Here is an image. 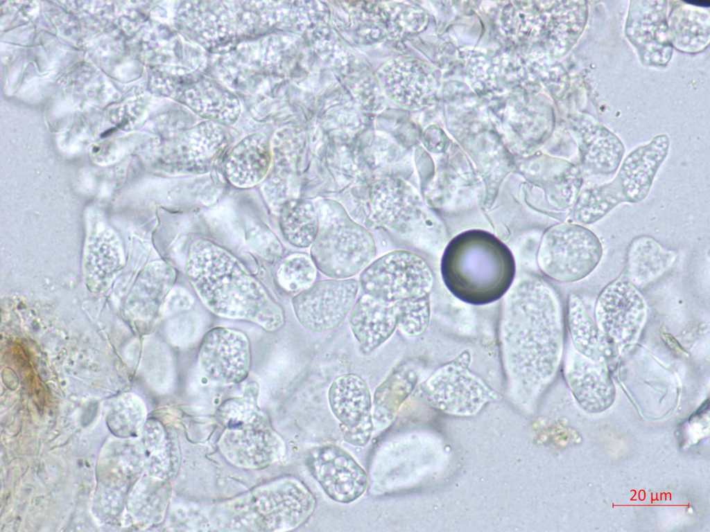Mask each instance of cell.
<instances>
[{
  "instance_id": "1",
  "label": "cell",
  "mask_w": 710,
  "mask_h": 532,
  "mask_svg": "<svg viewBox=\"0 0 710 532\" xmlns=\"http://www.w3.org/2000/svg\"><path fill=\"white\" fill-rule=\"evenodd\" d=\"M508 292L500 327L504 366L512 382L537 391L561 357V310L553 290L542 279L523 278Z\"/></svg>"
},
{
  "instance_id": "2",
  "label": "cell",
  "mask_w": 710,
  "mask_h": 532,
  "mask_svg": "<svg viewBox=\"0 0 710 532\" xmlns=\"http://www.w3.org/2000/svg\"><path fill=\"white\" fill-rule=\"evenodd\" d=\"M188 282L214 314L249 321L268 331L284 323L282 308L228 251L207 240L190 246L185 265Z\"/></svg>"
},
{
  "instance_id": "3",
  "label": "cell",
  "mask_w": 710,
  "mask_h": 532,
  "mask_svg": "<svg viewBox=\"0 0 710 532\" xmlns=\"http://www.w3.org/2000/svg\"><path fill=\"white\" fill-rule=\"evenodd\" d=\"M511 252L492 235L471 231L454 238L441 264L444 283L459 299L485 305L505 295L514 276Z\"/></svg>"
},
{
  "instance_id": "4",
  "label": "cell",
  "mask_w": 710,
  "mask_h": 532,
  "mask_svg": "<svg viewBox=\"0 0 710 532\" xmlns=\"http://www.w3.org/2000/svg\"><path fill=\"white\" fill-rule=\"evenodd\" d=\"M603 248L599 238L584 225L564 222L544 234L538 264L550 278L566 283L580 281L599 264Z\"/></svg>"
},
{
  "instance_id": "5",
  "label": "cell",
  "mask_w": 710,
  "mask_h": 532,
  "mask_svg": "<svg viewBox=\"0 0 710 532\" xmlns=\"http://www.w3.org/2000/svg\"><path fill=\"white\" fill-rule=\"evenodd\" d=\"M358 283L365 294L393 303L430 295L433 276L422 257L407 251H395L367 266Z\"/></svg>"
},
{
  "instance_id": "6",
  "label": "cell",
  "mask_w": 710,
  "mask_h": 532,
  "mask_svg": "<svg viewBox=\"0 0 710 532\" xmlns=\"http://www.w3.org/2000/svg\"><path fill=\"white\" fill-rule=\"evenodd\" d=\"M470 360L469 353L462 352L416 387L412 398L457 414L480 409L495 393L469 370Z\"/></svg>"
},
{
  "instance_id": "7",
  "label": "cell",
  "mask_w": 710,
  "mask_h": 532,
  "mask_svg": "<svg viewBox=\"0 0 710 532\" xmlns=\"http://www.w3.org/2000/svg\"><path fill=\"white\" fill-rule=\"evenodd\" d=\"M374 254L372 239L360 227L333 220L321 228L311 250L315 267L332 279L356 275L368 266Z\"/></svg>"
},
{
  "instance_id": "8",
  "label": "cell",
  "mask_w": 710,
  "mask_h": 532,
  "mask_svg": "<svg viewBox=\"0 0 710 532\" xmlns=\"http://www.w3.org/2000/svg\"><path fill=\"white\" fill-rule=\"evenodd\" d=\"M640 294L623 273L607 285L598 298V326L619 351L630 348L643 328L646 307Z\"/></svg>"
},
{
  "instance_id": "9",
  "label": "cell",
  "mask_w": 710,
  "mask_h": 532,
  "mask_svg": "<svg viewBox=\"0 0 710 532\" xmlns=\"http://www.w3.org/2000/svg\"><path fill=\"white\" fill-rule=\"evenodd\" d=\"M359 283L353 278L313 283L291 300L296 319L306 330L324 332L338 328L354 306Z\"/></svg>"
},
{
  "instance_id": "10",
  "label": "cell",
  "mask_w": 710,
  "mask_h": 532,
  "mask_svg": "<svg viewBox=\"0 0 710 532\" xmlns=\"http://www.w3.org/2000/svg\"><path fill=\"white\" fill-rule=\"evenodd\" d=\"M306 464L309 473L332 500L349 504L360 498L368 486L363 467L344 448L326 444L308 452Z\"/></svg>"
},
{
  "instance_id": "11",
  "label": "cell",
  "mask_w": 710,
  "mask_h": 532,
  "mask_svg": "<svg viewBox=\"0 0 710 532\" xmlns=\"http://www.w3.org/2000/svg\"><path fill=\"white\" fill-rule=\"evenodd\" d=\"M328 402L344 441L353 446L365 445L374 429L372 399L366 382L354 373L338 376L329 388Z\"/></svg>"
},
{
  "instance_id": "12",
  "label": "cell",
  "mask_w": 710,
  "mask_h": 532,
  "mask_svg": "<svg viewBox=\"0 0 710 532\" xmlns=\"http://www.w3.org/2000/svg\"><path fill=\"white\" fill-rule=\"evenodd\" d=\"M666 1H631L625 35L646 66H665L673 54Z\"/></svg>"
},
{
  "instance_id": "13",
  "label": "cell",
  "mask_w": 710,
  "mask_h": 532,
  "mask_svg": "<svg viewBox=\"0 0 710 532\" xmlns=\"http://www.w3.org/2000/svg\"><path fill=\"white\" fill-rule=\"evenodd\" d=\"M198 360L203 373L213 381L223 384L243 381L251 361L248 338L238 330L214 328L202 338Z\"/></svg>"
},
{
  "instance_id": "14",
  "label": "cell",
  "mask_w": 710,
  "mask_h": 532,
  "mask_svg": "<svg viewBox=\"0 0 710 532\" xmlns=\"http://www.w3.org/2000/svg\"><path fill=\"white\" fill-rule=\"evenodd\" d=\"M669 148L668 136L659 134L632 150L622 160L616 177L611 181L622 204H638L646 200Z\"/></svg>"
},
{
  "instance_id": "15",
  "label": "cell",
  "mask_w": 710,
  "mask_h": 532,
  "mask_svg": "<svg viewBox=\"0 0 710 532\" xmlns=\"http://www.w3.org/2000/svg\"><path fill=\"white\" fill-rule=\"evenodd\" d=\"M571 130L585 171L595 175H609L618 170L625 148L614 133L594 119L583 115L573 120Z\"/></svg>"
},
{
  "instance_id": "16",
  "label": "cell",
  "mask_w": 710,
  "mask_h": 532,
  "mask_svg": "<svg viewBox=\"0 0 710 532\" xmlns=\"http://www.w3.org/2000/svg\"><path fill=\"white\" fill-rule=\"evenodd\" d=\"M349 325L361 352L369 355L384 344L397 328L394 303L364 294L356 300L350 311Z\"/></svg>"
},
{
  "instance_id": "17",
  "label": "cell",
  "mask_w": 710,
  "mask_h": 532,
  "mask_svg": "<svg viewBox=\"0 0 710 532\" xmlns=\"http://www.w3.org/2000/svg\"><path fill=\"white\" fill-rule=\"evenodd\" d=\"M271 163L269 141L261 134H253L232 149L224 162V174L235 187L248 188L263 181Z\"/></svg>"
},
{
  "instance_id": "18",
  "label": "cell",
  "mask_w": 710,
  "mask_h": 532,
  "mask_svg": "<svg viewBox=\"0 0 710 532\" xmlns=\"http://www.w3.org/2000/svg\"><path fill=\"white\" fill-rule=\"evenodd\" d=\"M202 127L187 132L173 143L167 165L169 172L202 173L208 170L224 141V134L215 126Z\"/></svg>"
},
{
  "instance_id": "19",
  "label": "cell",
  "mask_w": 710,
  "mask_h": 532,
  "mask_svg": "<svg viewBox=\"0 0 710 532\" xmlns=\"http://www.w3.org/2000/svg\"><path fill=\"white\" fill-rule=\"evenodd\" d=\"M676 251L667 248L653 237L640 235L630 242L624 274L637 287L653 281L674 263Z\"/></svg>"
},
{
  "instance_id": "20",
  "label": "cell",
  "mask_w": 710,
  "mask_h": 532,
  "mask_svg": "<svg viewBox=\"0 0 710 532\" xmlns=\"http://www.w3.org/2000/svg\"><path fill=\"white\" fill-rule=\"evenodd\" d=\"M675 3L667 17L673 47L688 53L704 50L709 42V12L679 1Z\"/></svg>"
},
{
  "instance_id": "21",
  "label": "cell",
  "mask_w": 710,
  "mask_h": 532,
  "mask_svg": "<svg viewBox=\"0 0 710 532\" xmlns=\"http://www.w3.org/2000/svg\"><path fill=\"white\" fill-rule=\"evenodd\" d=\"M417 378L415 369L403 364L391 371L376 389L372 398L374 429H385L393 423L401 405L415 389Z\"/></svg>"
},
{
  "instance_id": "22",
  "label": "cell",
  "mask_w": 710,
  "mask_h": 532,
  "mask_svg": "<svg viewBox=\"0 0 710 532\" xmlns=\"http://www.w3.org/2000/svg\"><path fill=\"white\" fill-rule=\"evenodd\" d=\"M568 323L578 353L595 361L603 360L616 349L609 339L587 314L580 299L571 294L568 303Z\"/></svg>"
},
{
  "instance_id": "23",
  "label": "cell",
  "mask_w": 710,
  "mask_h": 532,
  "mask_svg": "<svg viewBox=\"0 0 710 532\" xmlns=\"http://www.w3.org/2000/svg\"><path fill=\"white\" fill-rule=\"evenodd\" d=\"M550 203L559 209L573 206L582 190L583 176L579 167L564 160H549L538 172Z\"/></svg>"
},
{
  "instance_id": "24",
  "label": "cell",
  "mask_w": 710,
  "mask_h": 532,
  "mask_svg": "<svg viewBox=\"0 0 710 532\" xmlns=\"http://www.w3.org/2000/svg\"><path fill=\"white\" fill-rule=\"evenodd\" d=\"M279 224L284 238L296 247H307L316 238L317 214L307 201H286L280 208Z\"/></svg>"
},
{
  "instance_id": "25",
  "label": "cell",
  "mask_w": 710,
  "mask_h": 532,
  "mask_svg": "<svg viewBox=\"0 0 710 532\" xmlns=\"http://www.w3.org/2000/svg\"><path fill=\"white\" fill-rule=\"evenodd\" d=\"M603 360L595 361L579 353H572L566 360L565 373L571 387L578 396L582 393L603 394L609 398L612 387Z\"/></svg>"
},
{
  "instance_id": "26",
  "label": "cell",
  "mask_w": 710,
  "mask_h": 532,
  "mask_svg": "<svg viewBox=\"0 0 710 532\" xmlns=\"http://www.w3.org/2000/svg\"><path fill=\"white\" fill-rule=\"evenodd\" d=\"M397 328L409 337H417L427 329L431 318L430 295L393 302Z\"/></svg>"
},
{
  "instance_id": "27",
  "label": "cell",
  "mask_w": 710,
  "mask_h": 532,
  "mask_svg": "<svg viewBox=\"0 0 710 532\" xmlns=\"http://www.w3.org/2000/svg\"><path fill=\"white\" fill-rule=\"evenodd\" d=\"M316 277V267L312 259L303 254H293L286 258L277 270L280 285L287 291L299 292L313 284Z\"/></svg>"
},
{
  "instance_id": "28",
  "label": "cell",
  "mask_w": 710,
  "mask_h": 532,
  "mask_svg": "<svg viewBox=\"0 0 710 532\" xmlns=\"http://www.w3.org/2000/svg\"><path fill=\"white\" fill-rule=\"evenodd\" d=\"M200 328V322L196 314L184 313L172 319L168 334L175 344L186 345L198 337Z\"/></svg>"
},
{
  "instance_id": "29",
  "label": "cell",
  "mask_w": 710,
  "mask_h": 532,
  "mask_svg": "<svg viewBox=\"0 0 710 532\" xmlns=\"http://www.w3.org/2000/svg\"><path fill=\"white\" fill-rule=\"evenodd\" d=\"M167 299V310L172 314L187 310L193 302L190 293L180 287H173L168 294Z\"/></svg>"
}]
</instances>
